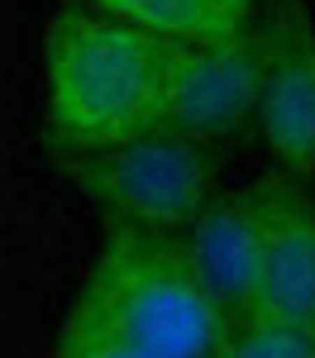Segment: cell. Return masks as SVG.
Returning <instances> with one entry per match:
<instances>
[{"label": "cell", "instance_id": "obj_1", "mask_svg": "<svg viewBox=\"0 0 315 358\" xmlns=\"http://www.w3.org/2000/svg\"><path fill=\"white\" fill-rule=\"evenodd\" d=\"M225 315L200 287L182 239L110 229L62 339L124 344L153 358H210Z\"/></svg>", "mask_w": 315, "mask_h": 358}, {"label": "cell", "instance_id": "obj_2", "mask_svg": "<svg viewBox=\"0 0 315 358\" xmlns=\"http://www.w3.org/2000/svg\"><path fill=\"white\" fill-rule=\"evenodd\" d=\"M163 43L101 15H57L43 38L48 124L72 153L110 148L163 115Z\"/></svg>", "mask_w": 315, "mask_h": 358}, {"label": "cell", "instance_id": "obj_3", "mask_svg": "<svg viewBox=\"0 0 315 358\" xmlns=\"http://www.w3.org/2000/svg\"><path fill=\"white\" fill-rule=\"evenodd\" d=\"M220 143L153 124L110 148L72 153V177L101 206L110 229H143L182 239L191 220L225 192Z\"/></svg>", "mask_w": 315, "mask_h": 358}, {"label": "cell", "instance_id": "obj_4", "mask_svg": "<svg viewBox=\"0 0 315 358\" xmlns=\"http://www.w3.org/2000/svg\"><path fill=\"white\" fill-rule=\"evenodd\" d=\"M254 124L286 177L315 172V29L306 0H268Z\"/></svg>", "mask_w": 315, "mask_h": 358}, {"label": "cell", "instance_id": "obj_5", "mask_svg": "<svg viewBox=\"0 0 315 358\" xmlns=\"http://www.w3.org/2000/svg\"><path fill=\"white\" fill-rule=\"evenodd\" d=\"M258 86H263V20L220 48H168L158 124L210 143L234 138L258 115Z\"/></svg>", "mask_w": 315, "mask_h": 358}, {"label": "cell", "instance_id": "obj_6", "mask_svg": "<svg viewBox=\"0 0 315 358\" xmlns=\"http://www.w3.org/2000/svg\"><path fill=\"white\" fill-rule=\"evenodd\" d=\"M182 248L225 325L263 315V234L249 187L215 196L182 234Z\"/></svg>", "mask_w": 315, "mask_h": 358}, {"label": "cell", "instance_id": "obj_7", "mask_svg": "<svg viewBox=\"0 0 315 358\" xmlns=\"http://www.w3.org/2000/svg\"><path fill=\"white\" fill-rule=\"evenodd\" d=\"M263 234V315L315 330V201L301 177H263L249 187Z\"/></svg>", "mask_w": 315, "mask_h": 358}, {"label": "cell", "instance_id": "obj_8", "mask_svg": "<svg viewBox=\"0 0 315 358\" xmlns=\"http://www.w3.org/2000/svg\"><path fill=\"white\" fill-rule=\"evenodd\" d=\"M101 20L163 48H220L258 24V0H86Z\"/></svg>", "mask_w": 315, "mask_h": 358}, {"label": "cell", "instance_id": "obj_9", "mask_svg": "<svg viewBox=\"0 0 315 358\" xmlns=\"http://www.w3.org/2000/svg\"><path fill=\"white\" fill-rule=\"evenodd\" d=\"M210 358H315V330L277 315H254L225 325Z\"/></svg>", "mask_w": 315, "mask_h": 358}, {"label": "cell", "instance_id": "obj_10", "mask_svg": "<svg viewBox=\"0 0 315 358\" xmlns=\"http://www.w3.org/2000/svg\"><path fill=\"white\" fill-rule=\"evenodd\" d=\"M57 358H153L139 349H124V344H91V339H62Z\"/></svg>", "mask_w": 315, "mask_h": 358}]
</instances>
